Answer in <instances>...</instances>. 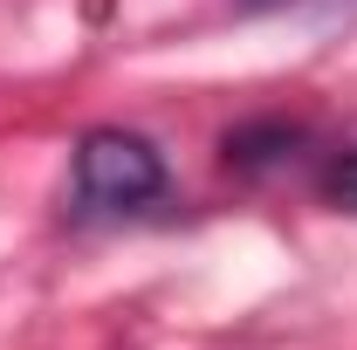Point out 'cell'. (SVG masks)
<instances>
[{"instance_id":"obj_1","label":"cell","mask_w":357,"mask_h":350,"mask_svg":"<svg viewBox=\"0 0 357 350\" xmlns=\"http://www.w3.org/2000/svg\"><path fill=\"white\" fill-rule=\"evenodd\" d=\"M76 192L103 213H131L165 192V158L137 131H89L76 144Z\"/></svg>"},{"instance_id":"obj_2","label":"cell","mask_w":357,"mask_h":350,"mask_svg":"<svg viewBox=\"0 0 357 350\" xmlns=\"http://www.w3.org/2000/svg\"><path fill=\"white\" fill-rule=\"evenodd\" d=\"M330 199H344V206L357 213V151L344 158V165H337V172H330Z\"/></svg>"}]
</instances>
